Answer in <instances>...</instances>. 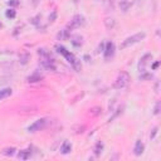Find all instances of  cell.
<instances>
[{"mask_svg":"<svg viewBox=\"0 0 161 161\" xmlns=\"http://www.w3.org/2000/svg\"><path fill=\"white\" fill-rule=\"evenodd\" d=\"M30 156H31L30 148H29V150H21V151H19V153H18V157L21 158V160H28Z\"/></svg>","mask_w":161,"mask_h":161,"instance_id":"obj_11","label":"cell"},{"mask_svg":"<svg viewBox=\"0 0 161 161\" xmlns=\"http://www.w3.org/2000/svg\"><path fill=\"white\" fill-rule=\"evenodd\" d=\"M8 4L10 6H16V5H19V0H9Z\"/></svg>","mask_w":161,"mask_h":161,"instance_id":"obj_21","label":"cell"},{"mask_svg":"<svg viewBox=\"0 0 161 161\" xmlns=\"http://www.w3.org/2000/svg\"><path fill=\"white\" fill-rule=\"evenodd\" d=\"M98 1H106V0H98Z\"/></svg>","mask_w":161,"mask_h":161,"instance_id":"obj_26","label":"cell"},{"mask_svg":"<svg viewBox=\"0 0 161 161\" xmlns=\"http://www.w3.org/2000/svg\"><path fill=\"white\" fill-rule=\"evenodd\" d=\"M55 49H57V52L59 53V54H62L67 60H68V63H70V65L75 69V70H80V62H79V59L73 54V53H70V52H68L64 47H62V45H55Z\"/></svg>","mask_w":161,"mask_h":161,"instance_id":"obj_1","label":"cell"},{"mask_svg":"<svg viewBox=\"0 0 161 161\" xmlns=\"http://www.w3.org/2000/svg\"><path fill=\"white\" fill-rule=\"evenodd\" d=\"M158 112H160V102H157V103H156L155 109H153V113H155V114H158Z\"/></svg>","mask_w":161,"mask_h":161,"instance_id":"obj_22","label":"cell"},{"mask_svg":"<svg viewBox=\"0 0 161 161\" xmlns=\"http://www.w3.org/2000/svg\"><path fill=\"white\" fill-rule=\"evenodd\" d=\"M72 43H73V45H75V47L82 45V36H80V35H74V36L72 38Z\"/></svg>","mask_w":161,"mask_h":161,"instance_id":"obj_15","label":"cell"},{"mask_svg":"<svg viewBox=\"0 0 161 161\" xmlns=\"http://www.w3.org/2000/svg\"><path fill=\"white\" fill-rule=\"evenodd\" d=\"M84 24H86L84 18H83L82 15L77 14V15L73 16V19L70 20V23L68 24V28H69V29H75V28H80V26H83Z\"/></svg>","mask_w":161,"mask_h":161,"instance_id":"obj_6","label":"cell"},{"mask_svg":"<svg viewBox=\"0 0 161 161\" xmlns=\"http://www.w3.org/2000/svg\"><path fill=\"white\" fill-rule=\"evenodd\" d=\"M143 150H145V145L142 143L141 140H137L136 141V145H135V148H133V153L136 156H140V155H142Z\"/></svg>","mask_w":161,"mask_h":161,"instance_id":"obj_10","label":"cell"},{"mask_svg":"<svg viewBox=\"0 0 161 161\" xmlns=\"http://www.w3.org/2000/svg\"><path fill=\"white\" fill-rule=\"evenodd\" d=\"M39 55H40V63H42V65L44 67V68H47V69H50V70H55V64H54V59H52L50 58V55H49V53L48 52H45V49H40L39 52Z\"/></svg>","mask_w":161,"mask_h":161,"instance_id":"obj_2","label":"cell"},{"mask_svg":"<svg viewBox=\"0 0 161 161\" xmlns=\"http://www.w3.org/2000/svg\"><path fill=\"white\" fill-rule=\"evenodd\" d=\"M102 148H103V143H102L101 141H99V142H97V143H96V147H94V155H96V156L101 155Z\"/></svg>","mask_w":161,"mask_h":161,"instance_id":"obj_16","label":"cell"},{"mask_svg":"<svg viewBox=\"0 0 161 161\" xmlns=\"http://www.w3.org/2000/svg\"><path fill=\"white\" fill-rule=\"evenodd\" d=\"M156 133H157V127H155V128L152 130V133L150 135V137H151V138H153V137L156 136Z\"/></svg>","mask_w":161,"mask_h":161,"instance_id":"obj_24","label":"cell"},{"mask_svg":"<svg viewBox=\"0 0 161 161\" xmlns=\"http://www.w3.org/2000/svg\"><path fill=\"white\" fill-rule=\"evenodd\" d=\"M14 152H15V148L14 147H8V148H4L3 150V155H5V156H13Z\"/></svg>","mask_w":161,"mask_h":161,"instance_id":"obj_17","label":"cell"},{"mask_svg":"<svg viewBox=\"0 0 161 161\" xmlns=\"http://www.w3.org/2000/svg\"><path fill=\"white\" fill-rule=\"evenodd\" d=\"M158 64H160L158 62H156V63H153V65H152V69H156V68L158 67Z\"/></svg>","mask_w":161,"mask_h":161,"instance_id":"obj_25","label":"cell"},{"mask_svg":"<svg viewBox=\"0 0 161 161\" xmlns=\"http://www.w3.org/2000/svg\"><path fill=\"white\" fill-rule=\"evenodd\" d=\"M145 36H146L145 33H137V34H135V35H132V36L126 38V39L122 42V44H121L119 47H121V49H125V48H127V47H131V45H133V44L141 42Z\"/></svg>","mask_w":161,"mask_h":161,"instance_id":"obj_4","label":"cell"},{"mask_svg":"<svg viewBox=\"0 0 161 161\" xmlns=\"http://www.w3.org/2000/svg\"><path fill=\"white\" fill-rule=\"evenodd\" d=\"M48 123V119L47 118H40V119H36L34 123H31L29 127H28V131L29 132H36V131H40L45 127V125Z\"/></svg>","mask_w":161,"mask_h":161,"instance_id":"obj_5","label":"cell"},{"mask_svg":"<svg viewBox=\"0 0 161 161\" xmlns=\"http://www.w3.org/2000/svg\"><path fill=\"white\" fill-rule=\"evenodd\" d=\"M70 150H72V146H70V143L65 140V141L63 142V145L60 146V152L65 155V153H69V152H70Z\"/></svg>","mask_w":161,"mask_h":161,"instance_id":"obj_12","label":"cell"},{"mask_svg":"<svg viewBox=\"0 0 161 161\" xmlns=\"http://www.w3.org/2000/svg\"><path fill=\"white\" fill-rule=\"evenodd\" d=\"M0 28H1V23H0Z\"/></svg>","mask_w":161,"mask_h":161,"instance_id":"obj_27","label":"cell"},{"mask_svg":"<svg viewBox=\"0 0 161 161\" xmlns=\"http://www.w3.org/2000/svg\"><path fill=\"white\" fill-rule=\"evenodd\" d=\"M113 54H114V44H113V42H107L106 49H104V57H106V59L111 58Z\"/></svg>","mask_w":161,"mask_h":161,"instance_id":"obj_9","label":"cell"},{"mask_svg":"<svg viewBox=\"0 0 161 161\" xmlns=\"http://www.w3.org/2000/svg\"><path fill=\"white\" fill-rule=\"evenodd\" d=\"M55 16H57V11H53V13H52V15L49 16V20H50V21H54Z\"/></svg>","mask_w":161,"mask_h":161,"instance_id":"obj_23","label":"cell"},{"mask_svg":"<svg viewBox=\"0 0 161 161\" xmlns=\"http://www.w3.org/2000/svg\"><path fill=\"white\" fill-rule=\"evenodd\" d=\"M11 93H13L11 88H4V89H1V91H0V99L6 98V97L11 96Z\"/></svg>","mask_w":161,"mask_h":161,"instance_id":"obj_13","label":"cell"},{"mask_svg":"<svg viewBox=\"0 0 161 161\" xmlns=\"http://www.w3.org/2000/svg\"><path fill=\"white\" fill-rule=\"evenodd\" d=\"M104 23H106L107 28H111V26H113V25H114V21H113V19H111V23H109V19H106V20H104Z\"/></svg>","mask_w":161,"mask_h":161,"instance_id":"obj_20","label":"cell"},{"mask_svg":"<svg viewBox=\"0 0 161 161\" xmlns=\"http://www.w3.org/2000/svg\"><path fill=\"white\" fill-rule=\"evenodd\" d=\"M69 38V31H68V29H64V30H62L59 34H58V39H60V40H65V39H68Z\"/></svg>","mask_w":161,"mask_h":161,"instance_id":"obj_14","label":"cell"},{"mask_svg":"<svg viewBox=\"0 0 161 161\" xmlns=\"http://www.w3.org/2000/svg\"><path fill=\"white\" fill-rule=\"evenodd\" d=\"M43 74L40 73V70L39 69H36V70H34L33 72V74H30L29 77H28V82L29 83H34V82H39V80H42L43 79Z\"/></svg>","mask_w":161,"mask_h":161,"instance_id":"obj_8","label":"cell"},{"mask_svg":"<svg viewBox=\"0 0 161 161\" xmlns=\"http://www.w3.org/2000/svg\"><path fill=\"white\" fill-rule=\"evenodd\" d=\"M130 4H131L130 1H126V0H122L119 5H121V8H122V10H123V11H126V10L128 9V6H130Z\"/></svg>","mask_w":161,"mask_h":161,"instance_id":"obj_19","label":"cell"},{"mask_svg":"<svg viewBox=\"0 0 161 161\" xmlns=\"http://www.w3.org/2000/svg\"><path fill=\"white\" fill-rule=\"evenodd\" d=\"M151 59H152V54H150V53L145 54V55L140 59V62H138V70H140L141 73H145V72H146V65L151 62Z\"/></svg>","mask_w":161,"mask_h":161,"instance_id":"obj_7","label":"cell"},{"mask_svg":"<svg viewBox=\"0 0 161 161\" xmlns=\"http://www.w3.org/2000/svg\"><path fill=\"white\" fill-rule=\"evenodd\" d=\"M130 80H131V77H130V74L127 73V72H121L118 75H117V78H116V80H114V83H113V88L114 89H121V88H125L128 83H130Z\"/></svg>","mask_w":161,"mask_h":161,"instance_id":"obj_3","label":"cell"},{"mask_svg":"<svg viewBox=\"0 0 161 161\" xmlns=\"http://www.w3.org/2000/svg\"><path fill=\"white\" fill-rule=\"evenodd\" d=\"M5 16H6V18H10V19H14V18L16 16V13H15V10H13V9H8V10L5 11Z\"/></svg>","mask_w":161,"mask_h":161,"instance_id":"obj_18","label":"cell"}]
</instances>
